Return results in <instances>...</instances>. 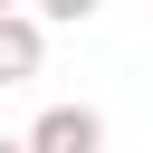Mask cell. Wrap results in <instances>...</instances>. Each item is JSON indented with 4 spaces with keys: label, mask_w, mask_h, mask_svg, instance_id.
Instances as JSON below:
<instances>
[{
    "label": "cell",
    "mask_w": 153,
    "mask_h": 153,
    "mask_svg": "<svg viewBox=\"0 0 153 153\" xmlns=\"http://www.w3.org/2000/svg\"><path fill=\"white\" fill-rule=\"evenodd\" d=\"M29 10H38V19H48V29H76V19H96V10H105V0H29Z\"/></svg>",
    "instance_id": "cell-3"
},
{
    "label": "cell",
    "mask_w": 153,
    "mask_h": 153,
    "mask_svg": "<svg viewBox=\"0 0 153 153\" xmlns=\"http://www.w3.org/2000/svg\"><path fill=\"white\" fill-rule=\"evenodd\" d=\"M0 10H29V0H0Z\"/></svg>",
    "instance_id": "cell-4"
},
{
    "label": "cell",
    "mask_w": 153,
    "mask_h": 153,
    "mask_svg": "<svg viewBox=\"0 0 153 153\" xmlns=\"http://www.w3.org/2000/svg\"><path fill=\"white\" fill-rule=\"evenodd\" d=\"M48 67V19L38 10H0V86H29Z\"/></svg>",
    "instance_id": "cell-2"
},
{
    "label": "cell",
    "mask_w": 153,
    "mask_h": 153,
    "mask_svg": "<svg viewBox=\"0 0 153 153\" xmlns=\"http://www.w3.org/2000/svg\"><path fill=\"white\" fill-rule=\"evenodd\" d=\"M19 143H29V153H105V115H96V105H48Z\"/></svg>",
    "instance_id": "cell-1"
},
{
    "label": "cell",
    "mask_w": 153,
    "mask_h": 153,
    "mask_svg": "<svg viewBox=\"0 0 153 153\" xmlns=\"http://www.w3.org/2000/svg\"><path fill=\"white\" fill-rule=\"evenodd\" d=\"M0 153H29V143H0Z\"/></svg>",
    "instance_id": "cell-5"
}]
</instances>
